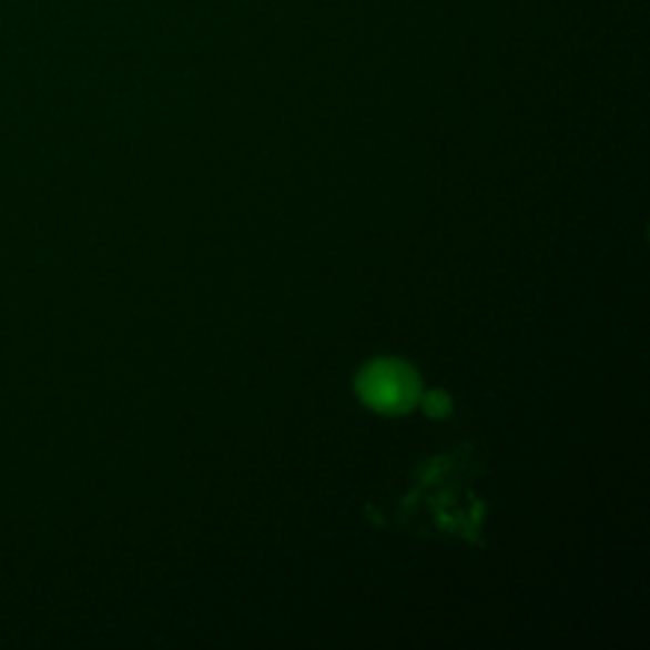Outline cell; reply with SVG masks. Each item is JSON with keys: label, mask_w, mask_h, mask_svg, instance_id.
Masks as SVG:
<instances>
[{"label": "cell", "mask_w": 650, "mask_h": 650, "mask_svg": "<svg viewBox=\"0 0 650 650\" xmlns=\"http://www.w3.org/2000/svg\"><path fill=\"white\" fill-rule=\"evenodd\" d=\"M356 394L379 415H407L422 399V379L402 358H376L356 376Z\"/></svg>", "instance_id": "cell-1"}, {"label": "cell", "mask_w": 650, "mask_h": 650, "mask_svg": "<svg viewBox=\"0 0 650 650\" xmlns=\"http://www.w3.org/2000/svg\"><path fill=\"white\" fill-rule=\"evenodd\" d=\"M422 409H425L427 417L433 419H443L453 412V397L443 389H433V392H422Z\"/></svg>", "instance_id": "cell-2"}]
</instances>
